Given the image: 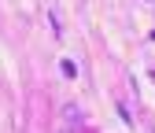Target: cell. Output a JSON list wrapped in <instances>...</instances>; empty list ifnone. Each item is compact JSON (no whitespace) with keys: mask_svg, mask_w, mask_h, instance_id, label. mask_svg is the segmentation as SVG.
I'll return each mask as SVG.
<instances>
[{"mask_svg":"<svg viewBox=\"0 0 155 133\" xmlns=\"http://www.w3.org/2000/svg\"><path fill=\"white\" fill-rule=\"evenodd\" d=\"M59 67H63V74H67V78H74V74H78V63H74V59H63Z\"/></svg>","mask_w":155,"mask_h":133,"instance_id":"cell-1","label":"cell"}]
</instances>
